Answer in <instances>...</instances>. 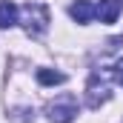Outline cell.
<instances>
[{
  "mask_svg": "<svg viewBox=\"0 0 123 123\" xmlns=\"http://www.w3.org/2000/svg\"><path fill=\"white\" fill-rule=\"evenodd\" d=\"M23 31L29 37H43L49 31V23H52V14H49V6L46 3H37V0H29L26 6H20V20H17Z\"/></svg>",
  "mask_w": 123,
  "mask_h": 123,
  "instance_id": "obj_1",
  "label": "cell"
},
{
  "mask_svg": "<svg viewBox=\"0 0 123 123\" xmlns=\"http://www.w3.org/2000/svg\"><path fill=\"white\" fill-rule=\"evenodd\" d=\"M46 115L52 123H72L77 117V100L72 94H60L57 100H52L46 106Z\"/></svg>",
  "mask_w": 123,
  "mask_h": 123,
  "instance_id": "obj_2",
  "label": "cell"
},
{
  "mask_svg": "<svg viewBox=\"0 0 123 123\" xmlns=\"http://www.w3.org/2000/svg\"><path fill=\"white\" fill-rule=\"evenodd\" d=\"M109 97H112V92H109L106 74L103 72H94L92 77H89V86H86V106L89 109H100Z\"/></svg>",
  "mask_w": 123,
  "mask_h": 123,
  "instance_id": "obj_3",
  "label": "cell"
},
{
  "mask_svg": "<svg viewBox=\"0 0 123 123\" xmlns=\"http://www.w3.org/2000/svg\"><path fill=\"white\" fill-rule=\"evenodd\" d=\"M69 14H72V20L74 23H80V26H86V23H92L94 17V6L89 3V0H74L72 6H69Z\"/></svg>",
  "mask_w": 123,
  "mask_h": 123,
  "instance_id": "obj_4",
  "label": "cell"
},
{
  "mask_svg": "<svg viewBox=\"0 0 123 123\" xmlns=\"http://www.w3.org/2000/svg\"><path fill=\"white\" fill-rule=\"evenodd\" d=\"M120 0H100L97 6H94V14L100 17V23H115L117 20V14H120Z\"/></svg>",
  "mask_w": 123,
  "mask_h": 123,
  "instance_id": "obj_5",
  "label": "cell"
},
{
  "mask_svg": "<svg viewBox=\"0 0 123 123\" xmlns=\"http://www.w3.org/2000/svg\"><path fill=\"white\" fill-rule=\"evenodd\" d=\"M20 20V9L12 0H0V29H12Z\"/></svg>",
  "mask_w": 123,
  "mask_h": 123,
  "instance_id": "obj_6",
  "label": "cell"
},
{
  "mask_svg": "<svg viewBox=\"0 0 123 123\" xmlns=\"http://www.w3.org/2000/svg\"><path fill=\"white\" fill-rule=\"evenodd\" d=\"M37 83L40 86H60V83H66V74L63 72H55V69H37Z\"/></svg>",
  "mask_w": 123,
  "mask_h": 123,
  "instance_id": "obj_7",
  "label": "cell"
},
{
  "mask_svg": "<svg viewBox=\"0 0 123 123\" xmlns=\"http://www.w3.org/2000/svg\"><path fill=\"white\" fill-rule=\"evenodd\" d=\"M112 77H115V83H117V86H123V57L115 63V69H112Z\"/></svg>",
  "mask_w": 123,
  "mask_h": 123,
  "instance_id": "obj_8",
  "label": "cell"
}]
</instances>
